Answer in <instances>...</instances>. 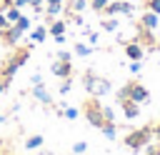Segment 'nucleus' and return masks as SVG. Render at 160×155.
Instances as JSON below:
<instances>
[{
  "instance_id": "obj_25",
  "label": "nucleus",
  "mask_w": 160,
  "mask_h": 155,
  "mask_svg": "<svg viewBox=\"0 0 160 155\" xmlns=\"http://www.w3.org/2000/svg\"><path fill=\"white\" fill-rule=\"evenodd\" d=\"M15 25H18V28H20V30H22V32H25V30H30V20H28V18H25V15H20V18H18V22H15Z\"/></svg>"
},
{
  "instance_id": "obj_14",
  "label": "nucleus",
  "mask_w": 160,
  "mask_h": 155,
  "mask_svg": "<svg viewBox=\"0 0 160 155\" xmlns=\"http://www.w3.org/2000/svg\"><path fill=\"white\" fill-rule=\"evenodd\" d=\"M42 148V135H30L25 140V150H40Z\"/></svg>"
},
{
  "instance_id": "obj_24",
  "label": "nucleus",
  "mask_w": 160,
  "mask_h": 155,
  "mask_svg": "<svg viewBox=\"0 0 160 155\" xmlns=\"http://www.w3.org/2000/svg\"><path fill=\"white\" fill-rule=\"evenodd\" d=\"M85 150H88V142H85V140H80V142L72 145V155H82Z\"/></svg>"
},
{
  "instance_id": "obj_18",
  "label": "nucleus",
  "mask_w": 160,
  "mask_h": 155,
  "mask_svg": "<svg viewBox=\"0 0 160 155\" xmlns=\"http://www.w3.org/2000/svg\"><path fill=\"white\" fill-rule=\"evenodd\" d=\"M5 18H8V22H10V25H12V22H18V18H20V8H15V5H12V8H8V10H5Z\"/></svg>"
},
{
  "instance_id": "obj_2",
  "label": "nucleus",
  "mask_w": 160,
  "mask_h": 155,
  "mask_svg": "<svg viewBox=\"0 0 160 155\" xmlns=\"http://www.w3.org/2000/svg\"><path fill=\"white\" fill-rule=\"evenodd\" d=\"M125 98H130L132 102H148L150 100V90L142 85V82H138V80H130V82H125L122 88H120V92H118V100H125Z\"/></svg>"
},
{
  "instance_id": "obj_37",
  "label": "nucleus",
  "mask_w": 160,
  "mask_h": 155,
  "mask_svg": "<svg viewBox=\"0 0 160 155\" xmlns=\"http://www.w3.org/2000/svg\"><path fill=\"white\" fill-rule=\"evenodd\" d=\"M48 5H62V0H48Z\"/></svg>"
},
{
  "instance_id": "obj_4",
  "label": "nucleus",
  "mask_w": 160,
  "mask_h": 155,
  "mask_svg": "<svg viewBox=\"0 0 160 155\" xmlns=\"http://www.w3.org/2000/svg\"><path fill=\"white\" fill-rule=\"evenodd\" d=\"M152 138H155V135H152V125H145V128H138V130H132L130 135H125L122 142H125L128 148H132V150H142Z\"/></svg>"
},
{
  "instance_id": "obj_32",
  "label": "nucleus",
  "mask_w": 160,
  "mask_h": 155,
  "mask_svg": "<svg viewBox=\"0 0 160 155\" xmlns=\"http://www.w3.org/2000/svg\"><path fill=\"white\" fill-rule=\"evenodd\" d=\"M88 40H90V45H95L98 42V32H88Z\"/></svg>"
},
{
  "instance_id": "obj_7",
  "label": "nucleus",
  "mask_w": 160,
  "mask_h": 155,
  "mask_svg": "<svg viewBox=\"0 0 160 155\" xmlns=\"http://www.w3.org/2000/svg\"><path fill=\"white\" fill-rule=\"evenodd\" d=\"M20 35H22V30H20L15 22H12V25H8L5 30H0V38H2V42H5V45H18Z\"/></svg>"
},
{
  "instance_id": "obj_11",
  "label": "nucleus",
  "mask_w": 160,
  "mask_h": 155,
  "mask_svg": "<svg viewBox=\"0 0 160 155\" xmlns=\"http://www.w3.org/2000/svg\"><path fill=\"white\" fill-rule=\"evenodd\" d=\"M125 55H128V60H142V55H145V50H142V45L140 42H125Z\"/></svg>"
},
{
  "instance_id": "obj_40",
  "label": "nucleus",
  "mask_w": 160,
  "mask_h": 155,
  "mask_svg": "<svg viewBox=\"0 0 160 155\" xmlns=\"http://www.w3.org/2000/svg\"><path fill=\"white\" fill-rule=\"evenodd\" d=\"M88 2H90V0H88Z\"/></svg>"
},
{
  "instance_id": "obj_27",
  "label": "nucleus",
  "mask_w": 160,
  "mask_h": 155,
  "mask_svg": "<svg viewBox=\"0 0 160 155\" xmlns=\"http://www.w3.org/2000/svg\"><path fill=\"white\" fill-rule=\"evenodd\" d=\"M70 85H72V80H70V78H65V80H62V85H60V95H68V92H70Z\"/></svg>"
},
{
  "instance_id": "obj_20",
  "label": "nucleus",
  "mask_w": 160,
  "mask_h": 155,
  "mask_svg": "<svg viewBox=\"0 0 160 155\" xmlns=\"http://www.w3.org/2000/svg\"><path fill=\"white\" fill-rule=\"evenodd\" d=\"M90 52H92V48H90V45H85V42H78V45H75V55L85 58V55H90Z\"/></svg>"
},
{
  "instance_id": "obj_23",
  "label": "nucleus",
  "mask_w": 160,
  "mask_h": 155,
  "mask_svg": "<svg viewBox=\"0 0 160 155\" xmlns=\"http://www.w3.org/2000/svg\"><path fill=\"white\" fill-rule=\"evenodd\" d=\"M145 10H152L155 15H160V0H145Z\"/></svg>"
},
{
  "instance_id": "obj_19",
  "label": "nucleus",
  "mask_w": 160,
  "mask_h": 155,
  "mask_svg": "<svg viewBox=\"0 0 160 155\" xmlns=\"http://www.w3.org/2000/svg\"><path fill=\"white\" fill-rule=\"evenodd\" d=\"M100 25H102V30H108V32H115V30H118V20H115L112 15H110V18H105Z\"/></svg>"
},
{
  "instance_id": "obj_6",
  "label": "nucleus",
  "mask_w": 160,
  "mask_h": 155,
  "mask_svg": "<svg viewBox=\"0 0 160 155\" xmlns=\"http://www.w3.org/2000/svg\"><path fill=\"white\" fill-rule=\"evenodd\" d=\"M135 8H132V2H125V0H115V2H108V8L102 10V12H108V15H130Z\"/></svg>"
},
{
  "instance_id": "obj_5",
  "label": "nucleus",
  "mask_w": 160,
  "mask_h": 155,
  "mask_svg": "<svg viewBox=\"0 0 160 155\" xmlns=\"http://www.w3.org/2000/svg\"><path fill=\"white\" fill-rule=\"evenodd\" d=\"M82 115L85 120L92 125V128H102L105 125V115H102V105L98 102V98H88L85 100V108H82Z\"/></svg>"
},
{
  "instance_id": "obj_39",
  "label": "nucleus",
  "mask_w": 160,
  "mask_h": 155,
  "mask_svg": "<svg viewBox=\"0 0 160 155\" xmlns=\"http://www.w3.org/2000/svg\"><path fill=\"white\" fill-rule=\"evenodd\" d=\"M155 48H158V50H160V42H158V45H155Z\"/></svg>"
},
{
  "instance_id": "obj_26",
  "label": "nucleus",
  "mask_w": 160,
  "mask_h": 155,
  "mask_svg": "<svg viewBox=\"0 0 160 155\" xmlns=\"http://www.w3.org/2000/svg\"><path fill=\"white\" fill-rule=\"evenodd\" d=\"M85 5H88V0H72V5H70V8H72L75 12H82V10H85Z\"/></svg>"
},
{
  "instance_id": "obj_13",
  "label": "nucleus",
  "mask_w": 160,
  "mask_h": 155,
  "mask_svg": "<svg viewBox=\"0 0 160 155\" xmlns=\"http://www.w3.org/2000/svg\"><path fill=\"white\" fill-rule=\"evenodd\" d=\"M158 18H160V15H155L152 10H145V12L140 15V25L148 28V30H155V28H158Z\"/></svg>"
},
{
  "instance_id": "obj_10",
  "label": "nucleus",
  "mask_w": 160,
  "mask_h": 155,
  "mask_svg": "<svg viewBox=\"0 0 160 155\" xmlns=\"http://www.w3.org/2000/svg\"><path fill=\"white\" fill-rule=\"evenodd\" d=\"M120 105H122V115H125L128 120H135V118L140 115V105H138V102H132L130 98L120 100Z\"/></svg>"
},
{
  "instance_id": "obj_30",
  "label": "nucleus",
  "mask_w": 160,
  "mask_h": 155,
  "mask_svg": "<svg viewBox=\"0 0 160 155\" xmlns=\"http://www.w3.org/2000/svg\"><path fill=\"white\" fill-rule=\"evenodd\" d=\"M10 22H8V18H5V12H0V30H5Z\"/></svg>"
},
{
  "instance_id": "obj_9",
  "label": "nucleus",
  "mask_w": 160,
  "mask_h": 155,
  "mask_svg": "<svg viewBox=\"0 0 160 155\" xmlns=\"http://www.w3.org/2000/svg\"><path fill=\"white\" fill-rule=\"evenodd\" d=\"M135 42H140V45H150V48L158 45L152 30H148V28H142V25H138V38H135Z\"/></svg>"
},
{
  "instance_id": "obj_33",
  "label": "nucleus",
  "mask_w": 160,
  "mask_h": 155,
  "mask_svg": "<svg viewBox=\"0 0 160 155\" xmlns=\"http://www.w3.org/2000/svg\"><path fill=\"white\" fill-rule=\"evenodd\" d=\"M58 60H70V52H65V50H60V52H58Z\"/></svg>"
},
{
  "instance_id": "obj_22",
  "label": "nucleus",
  "mask_w": 160,
  "mask_h": 155,
  "mask_svg": "<svg viewBox=\"0 0 160 155\" xmlns=\"http://www.w3.org/2000/svg\"><path fill=\"white\" fill-rule=\"evenodd\" d=\"M60 115H65L68 120H78V115H80V110H78V108H65V110H62Z\"/></svg>"
},
{
  "instance_id": "obj_17",
  "label": "nucleus",
  "mask_w": 160,
  "mask_h": 155,
  "mask_svg": "<svg viewBox=\"0 0 160 155\" xmlns=\"http://www.w3.org/2000/svg\"><path fill=\"white\" fill-rule=\"evenodd\" d=\"M30 38H32V42H42V40L48 38V28H42V25H40V28H35V30L30 32Z\"/></svg>"
},
{
  "instance_id": "obj_3",
  "label": "nucleus",
  "mask_w": 160,
  "mask_h": 155,
  "mask_svg": "<svg viewBox=\"0 0 160 155\" xmlns=\"http://www.w3.org/2000/svg\"><path fill=\"white\" fill-rule=\"evenodd\" d=\"M28 58H30V48H20V50H15L12 55H10V60H8V65L2 68V82L8 85L10 80H12V75L28 62Z\"/></svg>"
},
{
  "instance_id": "obj_16",
  "label": "nucleus",
  "mask_w": 160,
  "mask_h": 155,
  "mask_svg": "<svg viewBox=\"0 0 160 155\" xmlns=\"http://www.w3.org/2000/svg\"><path fill=\"white\" fill-rule=\"evenodd\" d=\"M100 132H102L108 140H115V138H118V128H115V122H105V125L100 128Z\"/></svg>"
},
{
  "instance_id": "obj_35",
  "label": "nucleus",
  "mask_w": 160,
  "mask_h": 155,
  "mask_svg": "<svg viewBox=\"0 0 160 155\" xmlns=\"http://www.w3.org/2000/svg\"><path fill=\"white\" fill-rule=\"evenodd\" d=\"M30 82H32V85H38V82H42V78H40V75H32V78H30Z\"/></svg>"
},
{
  "instance_id": "obj_28",
  "label": "nucleus",
  "mask_w": 160,
  "mask_h": 155,
  "mask_svg": "<svg viewBox=\"0 0 160 155\" xmlns=\"http://www.w3.org/2000/svg\"><path fill=\"white\" fill-rule=\"evenodd\" d=\"M60 8H62V5H48V18L52 20V18H55V15L60 12Z\"/></svg>"
},
{
  "instance_id": "obj_36",
  "label": "nucleus",
  "mask_w": 160,
  "mask_h": 155,
  "mask_svg": "<svg viewBox=\"0 0 160 155\" xmlns=\"http://www.w3.org/2000/svg\"><path fill=\"white\" fill-rule=\"evenodd\" d=\"M152 135H155V138H160V125H155V128H152Z\"/></svg>"
},
{
  "instance_id": "obj_31",
  "label": "nucleus",
  "mask_w": 160,
  "mask_h": 155,
  "mask_svg": "<svg viewBox=\"0 0 160 155\" xmlns=\"http://www.w3.org/2000/svg\"><path fill=\"white\" fill-rule=\"evenodd\" d=\"M12 5L15 8H25V5H30V0H12Z\"/></svg>"
},
{
  "instance_id": "obj_21",
  "label": "nucleus",
  "mask_w": 160,
  "mask_h": 155,
  "mask_svg": "<svg viewBox=\"0 0 160 155\" xmlns=\"http://www.w3.org/2000/svg\"><path fill=\"white\" fill-rule=\"evenodd\" d=\"M108 2H110V0H90V8H92L95 12H102V10L108 8Z\"/></svg>"
},
{
  "instance_id": "obj_38",
  "label": "nucleus",
  "mask_w": 160,
  "mask_h": 155,
  "mask_svg": "<svg viewBox=\"0 0 160 155\" xmlns=\"http://www.w3.org/2000/svg\"><path fill=\"white\" fill-rule=\"evenodd\" d=\"M38 155H55V152H52V150H40Z\"/></svg>"
},
{
  "instance_id": "obj_12",
  "label": "nucleus",
  "mask_w": 160,
  "mask_h": 155,
  "mask_svg": "<svg viewBox=\"0 0 160 155\" xmlns=\"http://www.w3.org/2000/svg\"><path fill=\"white\" fill-rule=\"evenodd\" d=\"M32 98H35V100H40L42 105H52V98H50V92L45 90V85H42V82H38V85L32 88Z\"/></svg>"
},
{
  "instance_id": "obj_29",
  "label": "nucleus",
  "mask_w": 160,
  "mask_h": 155,
  "mask_svg": "<svg viewBox=\"0 0 160 155\" xmlns=\"http://www.w3.org/2000/svg\"><path fill=\"white\" fill-rule=\"evenodd\" d=\"M130 72H140V60H130Z\"/></svg>"
},
{
  "instance_id": "obj_8",
  "label": "nucleus",
  "mask_w": 160,
  "mask_h": 155,
  "mask_svg": "<svg viewBox=\"0 0 160 155\" xmlns=\"http://www.w3.org/2000/svg\"><path fill=\"white\" fill-rule=\"evenodd\" d=\"M50 70H52V75H55V78H62V80L72 75V65H70V60H55Z\"/></svg>"
},
{
  "instance_id": "obj_34",
  "label": "nucleus",
  "mask_w": 160,
  "mask_h": 155,
  "mask_svg": "<svg viewBox=\"0 0 160 155\" xmlns=\"http://www.w3.org/2000/svg\"><path fill=\"white\" fill-rule=\"evenodd\" d=\"M30 5H32L38 12H40V8H42V0H30Z\"/></svg>"
},
{
  "instance_id": "obj_15",
  "label": "nucleus",
  "mask_w": 160,
  "mask_h": 155,
  "mask_svg": "<svg viewBox=\"0 0 160 155\" xmlns=\"http://www.w3.org/2000/svg\"><path fill=\"white\" fill-rule=\"evenodd\" d=\"M48 32H50L52 38H62V35H65V22H62V20H55V22L50 25Z\"/></svg>"
},
{
  "instance_id": "obj_1",
  "label": "nucleus",
  "mask_w": 160,
  "mask_h": 155,
  "mask_svg": "<svg viewBox=\"0 0 160 155\" xmlns=\"http://www.w3.org/2000/svg\"><path fill=\"white\" fill-rule=\"evenodd\" d=\"M82 85H85V90L92 95V98H102V95H108L110 92V80L108 78H100L95 70H85V75H82Z\"/></svg>"
}]
</instances>
